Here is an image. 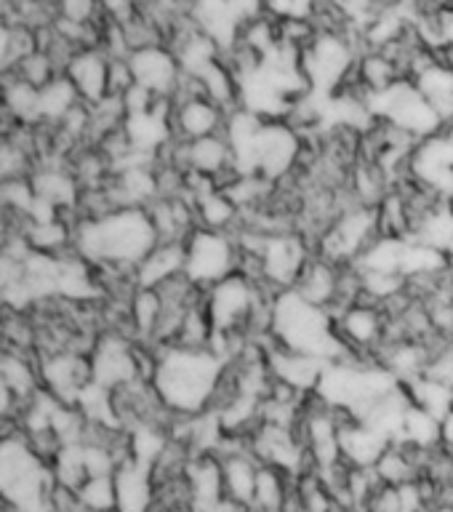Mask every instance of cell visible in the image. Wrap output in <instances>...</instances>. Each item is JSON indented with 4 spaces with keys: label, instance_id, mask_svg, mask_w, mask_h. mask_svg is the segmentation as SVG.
I'll use <instances>...</instances> for the list:
<instances>
[{
    "label": "cell",
    "instance_id": "6da1fadb",
    "mask_svg": "<svg viewBox=\"0 0 453 512\" xmlns=\"http://www.w3.org/2000/svg\"><path fill=\"white\" fill-rule=\"evenodd\" d=\"M227 358L214 350L166 344L155 355L152 387L174 416H200L211 411L227 379Z\"/></svg>",
    "mask_w": 453,
    "mask_h": 512
},
{
    "label": "cell",
    "instance_id": "7a4b0ae2",
    "mask_svg": "<svg viewBox=\"0 0 453 512\" xmlns=\"http://www.w3.org/2000/svg\"><path fill=\"white\" fill-rule=\"evenodd\" d=\"M158 243L147 208H118L104 216H86L72 232V248L80 259L120 270H136Z\"/></svg>",
    "mask_w": 453,
    "mask_h": 512
},
{
    "label": "cell",
    "instance_id": "3957f363",
    "mask_svg": "<svg viewBox=\"0 0 453 512\" xmlns=\"http://www.w3.org/2000/svg\"><path fill=\"white\" fill-rule=\"evenodd\" d=\"M270 336L283 350L326 360V363L347 360V352H350L339 334L334 315L302 299L294 288L280 291L272 299Z\"/></svg>",
    "mask_w": 453,
    "mask_h": 512
},
{
    "label": "cell",
    "instance_id": "277c9868",
    "mask_svg": "<svg viewBox=\"0 0 453 512\" xmlns=\"http://www.w3.org/2000/svg\"><path fill=\"white\" fill-rule=\"evenodd\" d=\"M0 491L3 507L16 512H51L56 491L54 470L22 432L8 430L0 443Z\"/></svg>",
    "mask_w": 453,
    "mask_h": 512
},
{
    "label": "cell",
    "instance_id": "5b68a950",
    "mask_svg": "<svg viewBox=\"0 0 453 512\" xmlns=\"http://www.w3.org/2000/svg\"><path fill=\"white\" fill-rule=\"evenodd\" d=\"M398 387L400 379L384 366L374 363L363 366L347 358L328 363L315 390V400L323 403L328 411H334L339 419L363 422L371 414V408Z\"/></svg>",
    "mask_w": 453,
    "mask_h": 512
},
{
    "label": "cell",
    "instance_id": "8992f818",
    "mask_svg": "<svg viewBox=\"0 0 453 512\" xmlns=\"http://www.w3.org/2000/svg\"><path fill=\"white\" fill-rule=\"evenodd\" d=\"M366 107L374 118L387 120L395 131L406 136H414L419 142L438 136L443 131L438 112L424 99L414 80L400 78L384 91L366 94Z\"/></svg>",
    "mask_w": 453,
    "mask_h": 512
},
{
    "label": "cell",
    "instance_id": "52a82bcc",
    "mask_svg": "<svg viewBox=\"0 0 453 512\" xmlns=\"http://www.w3.org/2000/svg\"><path fill=\"white\" fill-rule=\"evenodd\" d=\"M299 150L302 144L294 128L283 120H264L246 155L235 160V174L262 176L267 182H275L294 168Z\"/></svg>",
    "mask_w": 453,
    "mask_h": 512
},
{
    "label": "cell",
    "instance_id": "ba28073f",
    "mask_svg": "<svg viewBox=\"0 0 453 512\" xmlns=\"http://www.w3.org/2000/svg\"><path fill=\"white\" fill-rule=\"evenodd\" d=\"M259 291H256L254 278L243 272H235L222 283H216L206 291V315L211 320L214 334L238 336L243 328H251L256 310H259Z\"/></svg>",
    "mask_w": 453,
    "mask_h": 512
},
{
    "label": "cell",
    "instance_id": "9c48e42d",
    "mask_svg": "<svg viewBox=\"0 0 453 512\" xmlns=\"http://www.w3.org/2000/svg\"><path fill=\"white\" fill-rule=\"evenodd\" d=\"M184 246H187L184 278L190 280L192 286L211 288L238 272L240 251L235 240L227 238L224 232L195 230L184 240Z\"/></svg>",
    "mask_w": 453,
    "mask_h": 512
},
{
    "label": "cell",
    "instance_id": "30bf717a",
    "mask_svg": "<svg viewBox=\"0 0 453 512\" xmlns=\"http://www.w3.org/2000/svg\"><path fill=\"white\" fill-rule=\"evenodd\" d=\"M382 235L379 224V211L368 206H355L344 211L334 222V227L326 232V238L320 243V251L328 264H355L358 256L366 251L376 238Z\"/></svg>",
    "mask_w": 453,
    "mask_h": 512
},
{
    "label": "cell",
    "instance_id": "8fae6325",
    "mask_svg": "<svg viewBox=\"0 0 453 512\" xmlns=\"http://www.w3.org/2000/svg\"><path fill=\"white\" fill-rule=\"evenodd\" d=\"M304 75L310 80V94L334 96V88L355 67L352 48L334 30L318 32L302 54Z\"/></svg>",
    "mask_w": 453,
    "mask_h": 512
},
{
    "label": "cell",
    "instance_id": "7c38bea8",
    "mask_svg": "<svg viewBox=\"0 0 453 512\" xmlns=\"http://www.w3.org/2000/svg\"><path fill=\"white\" fill-rule=\"evenodd\" d=\"M264 14L259 3H222V0H206L190 6V19L195 22L208 40H214L222 56H230L240 46L243 30L248 22Z\"/></svg>",
    "mask_w": 453,
    "mask_h": 512
},
{
    "label": "cell",
    "instance_id": "4fadbf2b",
    "mask_svg": "<svg viewBox=\"0 0 453 512\" xmlns=\"http://www.w3.org/2000/svg\"><path fill=\"white\" fill-rule=\"evenodd\" d=\"M251 259H256L259 275L278 288V294L280 291H291L296 286V280L302 278L304 267L312 262L307 256V248H304V240L299 235H288V232L264 235L262 246Z\"/></svg>",
    "mask_w": 453,
    "mask_h": 512
},
{
    "label": "cell",
    "instance_id": "5bb4252c",
    "mask_svg": "<svg viewBox=\"0 0 453 512\" xmlns=\"http://www.w3.org/2000/svg\"><path fill=\"white\" fill-rule=\"evenodd\" d=\"M408 166L416 182L422 184V190L453 203V131H440L438 136L416 144Z\"/></svg>",
    "mask_w": 453,
    "mask_h": 512
},
{
    "label": "cell",
    "instance_id": "9a60e30c",
    "mask_svg": "<svg viewBox=\"0 0 453 512\" xmlns=\"http://www.w3.org/2000/svg\"><path fill=\"white\" fill-rule=\"evenodd\" d=\"M91 382L102 384L107 390L118 392L128 384L142 379V366H139V350L128 342L126 336L104 334L94 344L91 352Z\"/></svg>",
    "mask_w": 453,
    "mask_h": 512
},
{
    "label": "cell",
    "instance_id": "2e32d148",
    "mask_svg": "<svg viewBox=\"0 0 453 512\" xmlns=\"http://www.w3.org/2000/svg\"><path fill=\"white\" fill-rule=\"evenodd\" d=\"M251 454L259 464L275 467L286 475H307L304 464L312 462L304 438H299L296 427H278V424H259L251 435Z\"/></svg>",
    "mask_w": 453,
    "mask_h": 512
},
{
    "label": "cell",
    "instance_id": "e0dca14e",
    "mask_svg": "<svg viewBox=\"0 0 453 512\" xmlns=\"http://www.w3.org/2000/svg\"><path fill=\"white\" fill-rule=\"evenodd\" d=\"M38 371L43 384H46V390L56 395L62 403H67V406H75L80 390L91 382V363H88V358L70 350H56L46 355V358L40 360Z\"/></svg>",
    "mask_w": 453,
    "mask_h": 512
},
{
    "label": "cell",
    "instance_id": "ac0fdd59",
    "mask_svg": "<svg viewBox=\"0 0 453 512\" xmlns=\"http://www.w3.org/2000/svg\"><path fill=\"white\" fill-rule=\"evenodd\" d=\"M128 64H131V72H134V83L150 88L158 99H171L176 86H179V80H182L179 59L166 46L134 51Z\"/></svg>",
    "mask_w": 453,
    "mask_h": 512
},
{
    "label": "cell",
    "instance_id": "d6986e66",
    "mask_svg": "<svg viewBox=\"0 0 453 512\" xmlns=\"http://www.w3.org/2000/svg\"><path fill=\"white\" fill-rule=\"evenodd\" d=\"M184 483H187L192 512H219V507L227 502L219 456H190Z\"/></svg>",
    "mask_w": 453,
    "mask_h": 512
},
{
    "label": "cell",
    "instance_id": "ffe728a7",
    "mask_svg": "<svg viewBox=\"0 0 453 512\" xmlns=\"http://www.w3.org/2000/svg\"><path fill=\"white\" fill-rule=\"evenodd\" d=\"M264 358H267V368H270L272 382L286 384L291 390L302 392H312L318 390L320 376L326 371V360L318 358H307V355H299V352L283 350L278 344H272L270 350L264 352Z\"/></svg>",
    "mask_w": 453,
    "mask_h": 512
},
{
    "label": "cell",
    "instance_id": "44dd1931",
    "mask_svg": "<svg viewBox=\"0 0 453 512\" xmlns=\"http://www.w3.org/2000/svg\"><path fill=\"white\" fill-rule=\"evenodd\" d=\"M64 75L72 80V86L78 88L80 99L88 107H94V104L110 96V86H107V80H110V56L104 54L102 48L78 51Z\"/></svg>",
    "mask_w": 453,
    "mask_h": 512
},
{
    "label": "cell",
    "instance_id": "7402d4cb",
    "mask_svg": "<svg viewBox=\"0 0 453 512\" xmlns=\"http://www.w3.org/2000/svg\"><path fill=\"white\" fill-rule=\"evenodd\" d=\"M390 446V440L371 430V427H366V424L339 419V448H342V459L347 467L374 470Z\"/></svg>",
    "mask_w": 453,
    "mask_h": 512
},
{
    "label": "cell",
    "instance_id": "603a6c76",
    "mask_svg": "<svg viewBox=\"0 0 453 512\" xmlns=\"http://www.w3.org/2000/svg\"><path fill=\"white\" fill-rule=\"evenodd\" d=\"M115 488H118V512H158L155 475L142 464H136L131 456L120 462L115 472Z\"/></svg>",
    "mask_w": 453,
    "mask_h": 512
},
{
    "label": "cell",
    "instance_id": "cb8c5ba5",
    "mask_svg": "<svg viewBox=\"0 0 453 512\" xmlns=\"http://www.w3.org/2000/svg\"><path fill=\"white\" fill-rule=\"evenodd\" d=\"M224 475V494L232 504H238L240 510L254 507L256 478H259V459L251 454V448H235L219 456Z\"/></svg>",
    "mask_w": 453,
    "mask_h": 512
},
{
    "label": "cell",
    "instance_id": "d4e9b609",
    "mask_svg": "<svg viewBox=\"0 0 453 512\" xmlns=\"http://www.w3.org/2000/svg\"><path fill=\"white\" fill-rule=\"evenodd\" d=\"M184 264H187V246H184V240L158 243V246L152 248V254L134 270L136 288L158 291L160 286H166L168 280L184 275Z\"/></svg>",
    "mask_w": 453,
    "mask_h": 512
},
{
    "label": "cell",
    "instance_id": "484cf974",
    "mask_svg": "<svg viewBox=\"0 0 453 512\" xmlns=\"http://www.w3.org/2000/svg\"><path fill=\"white\" fill-rule=\"evenodd\" d=\"M339 334H342L347 347L355 350H368L384 339L387 331V320L382 315V307H371V304H352L350 310H344L336 320Z\"/></svg>",
    "mask_w": 453,
    "mask_h": 512
},
{
    "label": "cell",
    "instance_id": "4316f807",
    "mask_svg": "<svg viewBox=\"0 0 453 512\" xmlns=\"http://www.w3.org/2000/svg\"><path fill=\"white\" fill-rule=\"evenodd\" d=\"M294 291L302 299H307L315 307L331 312L336 302H339V291H342V275L334 264H328L326 259H312L304 267L302 278L296 280Z\"/></svg>",
    "mask_w": 453,
    "mask_h": 512
},
{
    "label": "cell",
    "instance_id": "83f0119b",
    "mask_svg": "<svg viewBox=\"0 0 453 512\" xmlns=\"http://www.w3.org/2000/svg\"><path fill=\"white\" fill-rule=\"evenodd\" d=\"M408 238H414L416 243L438 251L446 259H453V203L440 200L430 211H424L414 224Z\"/></svg>",
    "mask_w": 453,
    "mask_h": 512
},
{
    "label": "cell",
    "instance_id": "f1b7e54d",
    "mask_svg": "<svg viewBox=\"0 0 453 512\" xmlns=\"http://www.w3.org/2000/svg\"><path fill=\"white\" fill-rule=\"evenodd\" d=\"M222 107H216L206 96H195L190 102L176 107V128L184 136V142H198L206 136H214L219 128H224L227 118L222 115Z\"/></svg>",
    "mask_w": 453,
    "mask_h": 512
},
{
    "label": "cell",
    "instance_id": "f546056e",
    "mask_svg": "<svg viewBox=\"0 0 453 512\" xmlns=\"http://www.w3.org/2000/svg\"><path fill=\"white\" fill-rule=\"evenodd\" d=\"M32 190L59 211H72L80 203V182L78 176L64 171L62 166H43L30 174Z\"/></svg>",
    "mask_w": 453,
    "mask_h": 512
},
{
    "label": "cell",
    "instance_id": "4dcf8cb0",
    "mask_svg": "<svg viewBox=\"0 0 453 512\" xmlns=\"http://www.w3.org/2000/svg\"><path fill=\"white\" fill-rule=\"evenodd\" d=\"M187 171L206 176V179H214V182L224 171L235 174L230 142L224 139V134L206 136V139H198V142H187Z\"/></svg>",
    "mask_w": 453,
    "mask_h": 512
},
{
    "label": "cell",
    "instance_id": "1f68e13d",
    "mask_svg": "<svg viewBox=\"0 0 453 512\" xmlns=\"http://www.w3.org/2000/svg\"><path fill=\"white\" fill-rule=\"evenodd\" d=\"M75 406L91 427H99V430L110 432H126L123 430V422H120L118 403H115V392L102 387V384L88 382L83 390H80Z\"/></svg>",
    "mask_w": 453,
    "mask_h": 512
},
{
    "label": "cell",
    "instance_id": "d6a6232c",
    "mask_svg": "<svg viewBox=\"0 0 453 512\" xmlns=\"http://www.w3.org/2000/svg\"><path fill=\"white\" fill-rule=\"evenodd\" d=\"M38 379L40 371H35V366L24 358L22 352H3V358H0V387H6L22 403V411L35 398V392L40 390Z\"/></svg>",
    "mask_w": 453,
    "mask_h": 512
},
{
    "label": "cell",
    "instance_id": "836d02e7",
    "mask_svg": "<svg viewBox=\"0 0 453 512\" xmlns=\"http://www.w3.org/2000/svg\"><path fill=\"white\" fill-rule=\"evenodd\" d=\"M419 91L424 94V99L432 104V110L438 112L440 123L453 126V70L446 62L432 64L430 70L422 72L419 78L414 80Z\"/></svg>",
    "mask_w": 453,
    "mask_h": 512
},
{
    "label": "cell",
    "instance_id": "e575fe53",
    "mask_svg": "<svg viewBox=\"0 0 453 512\" xmlns=\"http://www.w3.org/2000/svg\"><path fill=\"white\" fill-rule=\"evenodd\" d=\"M128 456L147 470H155L158 462L171 448V438L160 424H136L126 432Z\"/></svg>",
    "mask_w": 453,
    "mask_h": 512
},
{
    "label": "cell",
    "instance_id": "d590c367",
    "mask_svg": "<svg viewBox=\"0 0 453 512\" xmlns=\"http://www.w3.org/2000/svg\"><path fill=\"white\" fill-rule=\"evenodd\" d=\"M78 88L72 86L67 75H56L48 86L40 88V120L51 123V126H62L64 118L70 115L75 107H80Z\"/></svg>",
    "mask_w": 453,
    "mask_h": 512
},
{
    "label": "cell",
    "instance_id": "8d00e7d4",
    "mask_svg": "<svg viewBox=\"0 0 453 512\" xmlns=\"http://www.w3.org/2000/svg\"><path fill=\"white\" fill-rule=\"evenodd\" d=\"M3 102H6V112L19 126H38V123H43L40 120V88L24 83L22 78L6 75Z\"/></svg>",
    "mask_w": 453,
    "mask_h": 512
},
{
    "label": "cell",
    "instance_id": "74e56055",
    "mask_svg": "<svg viewBox=\"0 0 453 512\" xmlns=\"http://www.w3.org/2000/svg\"><path fill=\"white\" fill-rule=\"evenodd\" d=\"M408 395H411V403L419 408H424L427 414H432L435 419H448L453 414V387L451 384H443L432 376H419L414 382L406 384Z\"/></svg>",
    "mask_w": 453,
    "mask_h": 512
},
{
    "label": "cell",
    "instance_id": "f35d334b",
    "mask_svg": "<svg viewBox=\"0 0 453 512\" xmlns=\"http://www.w3.org/2000/svg\"><path fill=\"white\" fill-rule=\"evenodd\" d=\"M440 438H443V422L440 419H435L419 406L408 408L400 446L414 448V451H435V448H440Z\"/></svg>",
    "mask_w": 453,
    "mask_h": 512
},
{
    "label": "cell",
    "instance_id": "ab89813d",
    "mask_svg": "<svg viewBox=\"0 0 453 512\" xmlns=\"http://www.w3.org/2000/svg\"><path fill=\"white\" fill-rule=\"evenodd\" d=\"M35 51H38L35 30H30L27 24H0V62H3V72L6 75H11Z\"/></svg>",
    "mask_w": 453,
    "mask_h": 512
},
{
    "label": "cell",
    "instance_id": "60d3db41",
    "mask_svg": "<svg viewBox=\"0 0 453 512\" xmlns=\"http://www.w3.org/2000/svg\"><path fill=\"white\" fill-rule=\"evenodd\" d=\"M99 294L94 275H91V264L80 259L78 254L64 256L62 254V275H59V296L72 299V302H86Z\"/></svg>",
    "mask_w": 453,
    "mask_h": 512
},
{
    "label": "cell",
    "instance_id": "b9f144b4",
    "mask_svg": "<svg viewBox=\"0 0 453 512\" xmlns=\"http://www.w3.org/2000/svg\"><path fill=\"white\" fill-rule=\"evenodd\" d=\"M286 472L275 470L262 464L259 467V478H256V494H254V512H286L291 491H288Z\"/></svg>",
    "mask_w": 453,
    "mask_h": 512
},
{
    "label": "cell",
    "instance_id": "7bdbcfd3",
    "mask_svg": "<svg viewBox=\"0 0 453 512\" xmlns=\"http://www.w3.org/2000/svg\"><path fill=\"white\" fill-rule=\"evenodd\" d=\"M160 315H163V302H160L158 291L150 288H136L131 296V323L139 339L155 342L160 328Z\"/></svg>",
    "mask_w": 453,
    "mask_h": 512
},
{
    "label": "cell",
    "instance_id": "ee69618b",
    "mask_svg": "<svg viewBox=\"0 0 453 512\" xmlns=\"http://www.w3.org/2000/svg\"><path fill=\"white\" fill-rule=\"evenodd\" d=\"M51 470H54L56 486L67 488V491H78L88 480L86 459H83V443L59 448L54 459H51Z\"/></svg>",
    "mask_w": 453,
    "mask_h": 512
},
{
    "label": "cell",
    "instance_id": "f6af8a7d",
    "mask_svg": "<svg viewBox=\"0 0 453 512\" xmlns=\"http://www.w3.org/2000/svg\"><path fill=\"white\" fill-rule=\"evenodd\" d=\"M72 232L62 219H56V222L48 224H27L24 222L22 235L27 238L32 251H38V254H51V256H62V248L67 243H72Z\"/></svg>",
    "mask_w": 453,
    "mask_h": 512
},
{
    "label": "cell",
    "instance_id": "bcb514c9",
    "mask_svg": "<svg viewBox=\"0 0 453 512\" xmlns=\"http://www.w3.org/2000/svg\"><path fill=\"white\" fill-rule=\"evenodd\" d=\"M358 72L360 83L366 86V94L384 91V88H390L392 83H398V80L403 78L398 70V64L392 62L387 54H382V51H368V54L358 62Z\"/></svg>",
    "mask_w": 453,
    "mask_h": 512
},
{
    "label": "cell",
    "instance_id": "7dc6e473",
    "mask_svg": "<svg viewBox=\"0 0 453 512\" xmlns=\"http://www.w3.org/2000/svg\"><path fill=\"white\" fill-rule=\"evenodd\" d=\"M80 507L86 512H118V488H115V475L104 478H88L83 486L75 491Z\"/></svg>",
    "mask_w": 453,
    "mask_h": 512
},
{
    "label": "cell",
    "instance_id": "c3c4849f",
    "mask_svg": "<svg viewBox=\"0 0 453 512\" xmlns=\"http://www.w3.org/2000/svg\"><path fill=\"white\" fill-rule=\"evenodd\" d=\"M11 75H16V78H22L24 83H30V86L35 88H43L48 86L51 80L59 75L54 67V62H51V56L43 54V51H35V54H30L27 59H24L19 67H16Z\"/></svg>",
    "mask_w": 453,
    "mask_h": 512
},
{
    "label": "cell",
    "instance_id": "681fc988",
    "mask_svg": "<svg viewBox=\"0 0 453 512\" xmlns=\"http://www.w3.org/2000/svg\"><path fill=\"white\" fill-rule=\"evenodd\" d=\"M384 171L374 166H358L355 171V192H358L360 206L374 208L376 203H382L384 195Z\"/></svg>",
    "mask_w": 453,
    "mask_h": 512
},
{
    "label": "cell",
    "instance_id": "f907efd6",
    "mask_svg": "<svg viewBox=\"0 0 453 512\" xmlns=\"http://www.w3.org/2000/svg\"><path fill=\"white\" fill-rule=\"evenodd\" d=\"M27 168H30V150L24 144L6 139L0 147V174L3 182L6 179H27Z\"/></svg>",
    "mask_w": 453,
    "mask_h": 512
},
{
    "label": "cell",
    "instance_id": "816d5d0a",
    "mask_svg": "<svg viewBox=\"0 0 453 512\" xmlns=\"http://www.w3.org/2000/svg\"><path fill=\"white\" fill-rule=\"evenodd\" d=\"M0 198H3L11 214L27 216L30 206L35 203V190H32L30 176L27 179H6V182L0 184Z\"/></svg>",
    "mask_w": 453,
    "mask_h": 512
},
{
    "label": "cell",
    "instance_id": "f5cc1de1",
    "mask_svg": "<svg viewBox=\"0 0 453 512\" xmlns=\"http://www.w3.org/2000/svg\"><path fill=\"white\" fill-rule=\"evenodd\" d=\"M59 19H67L72 24H99V14H102V8L91 3V0H64L59 3Z\"/></svg>",
    "mask_w": 453,
    "mask_h": 512
},
{
    "label": "cell",
    "instance_id": "db71d44e",
    "mask_svg": "<svg viewBox=\"0 0 453 512\" xmlns=\"http://www.w3.org/2000/svg\"><path fill=\"white\" fill-rule=\"evenodd\" d=\"M123 99V107H126V118L128 115H142V112H150L152 107H155V102H158V96L152 94L150 88L139 86V83H134V86L128 88L126 94L120 96Z\"/></svg>",
    "mask_w": 453,
    "mask_h": 512
},
{
    "label": "cell",
    "instance_id": "11a10c76",
    "mask_svg": "<svg viewBox=\"0 0 453 512\" xmlns=\"http://www.w3.org/2000/svg\"><path fill=\"white\" fill-rule=\"evenodd\" d=\"M440 451L453 462V414L443 419V438H440Z\"/></svg>",
    "mask_w": 453,
    "mask_h": 512
}]
</instances>
